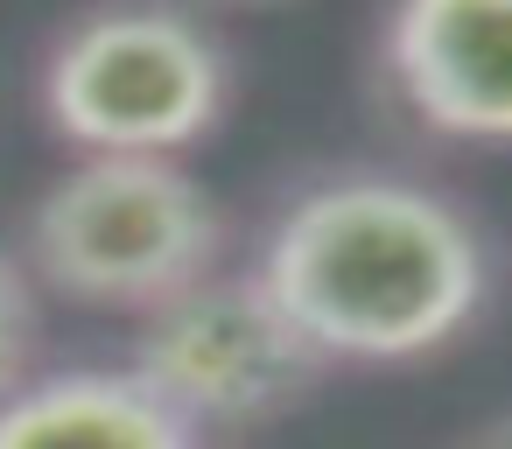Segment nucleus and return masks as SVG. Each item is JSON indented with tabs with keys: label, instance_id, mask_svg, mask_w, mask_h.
<instances>
[{
	"label": "nucleus",
	"instance_id": "nucleus-7",
	"mask_svg": "<svg viewBox=\"0 0 512 449\" xmlns=\"http://www.w3.org/2000/svg\"><path fill=\"white\" fill-rule=\"evenodd\" d=\"M29 344H36V309H29V288L15 274V260L0 253V393H8L29 365Z\"/></svg>",
	"mask_w": 512,
	"mask_h": 449
},
{
	"label": "nucleus",
	"instance_id": "nucleus-3",
	"mask_svg": "<svg viewBox=\"0 0 512 449\" xmlns=\"http://www.w3.org/2000/svg\"><path fill=\"white\" fill-rule=\"evenodd\" d=\"M225 50L176 8H99L43 71V106L85 155H176L225 113Z\"/></svg>",
	"mask_w": 512,
	"mask_h": 449
},
{
	"label": "nucleus",
	"instance_id": "nucleus-8",
	"mask_svg": "<svg viewBox=\"0 0 512 449\" xmlns=\"http://www.w3.org/2000/svg\"><path fill=\"white\" fill-rule=\"evenodd\" d=\"M470 449H512V414H498V421H491V428H484Z\"/></svg>",
	"mask_w": 512,
	"mask_h": 449
},
{
	"label": "nucleus",
	"instance_id": "nucleus-6",
	"mask_svg": "<svg viewBox=\"0 0 512 449\" xmlns=\"http://www.w3.org/2000/svg\"><path fill=\"white\" fill-rule=\"evenodd\" d=\"M0 449H197V428L134 372H50L0 393Z\"/></svg>",
	"mask_w": 512,
	"mask_h": 449
},
{
	"label": "nucleus",
	"instance_id": "nucleus-9",
	"mask_svg": "<svg viewBox=\"0 0 512 449\" xmlns=\"http://www.w3.org/2000/svg\"><path fill=\"white\" fill-rule=\"evenodd\" d=\"M211 8H246V15H267V8H288V0H211Z\"/></svg>",
	"mask_w": 512,
	"mask_h": 449
},
{
	"label": "nucleus",
	"instance_id": "nucleus-4",
	"mask_svg": "<svg viewBox=\"0 0 512 449\" xmlns=\"http://www.w3.org/2000/svg\"><path fill=\"white\" fill-rule=\"evenodd\" d=\"M323 372V351L288 323V309L253 281H190L148 309L134 337V379L197 421H274Z\"/></svg>",
	"mask_w": 512,
	"mask_h": 449
},
{
	"label": "nucleus",
	"instance_id": "nucleus-2",
	"mask_svg": "<svg viewBox=\"0 0 512 449\" xmlns=\"http://www.w3.org/2000/svg\"><path fill=\"white\" fill-rule=\"evenodd\" d=\"M29 260L50 288L106 309H155L218 260V204L169 155H85L29 218Z\"/></svg>",
	"mask_w": 512,
	"mask_h": 449
},
{
	"label": "nucleus",
	"instance_id": "nucleus-5",
	"mask_svg": "<svg viewBox=\"0 0 512 449\" xmlns=\"http://www.w3.org/2000/svg\"><path fill=\"white\" fill-rule=\"evenodd\" d=\"M386 71L435 134L512 141V0H400Z\"/></svg>",
	"mask_w": 512,
	"mask_h": 449
},
{
	"label": "nucleus",
	"instance_id": "nucleus-1",
	"mask_svg": "<svg viewBox=\"0 0 512 449\" xmlns=\"http://www.w3.org/2000/svg\"><path fill=\"white\" fill-rule=\"evenodd\" d=\"M260 288L323 358H421L484 302V246L456 204L400 176H337L302 190L267 253Z\"/></svg>",
	"mask_w": 512,
	"mask_h": 449
}]
</instances>
